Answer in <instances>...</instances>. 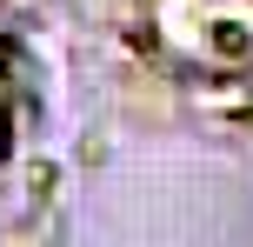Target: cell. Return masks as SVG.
Returning <instances> with one entry per match:
<instances>
[{
	"mask_svg": "<svg viewBox=\"0 0 253 247\" xmlns=\"http://www.w3.org/2000/svg\"><path fill=\"white\" fill-rule=\"evenodd\" d=\"M213 47L227 53V60H247V47H253V40H247V27H233V20H227V27H213Z\"/></svg>",
	"mask_w": 253,
	"mask_h": 247,
	"instance_id": "obj_1",
	"label": "cell"
}]
</instances>
